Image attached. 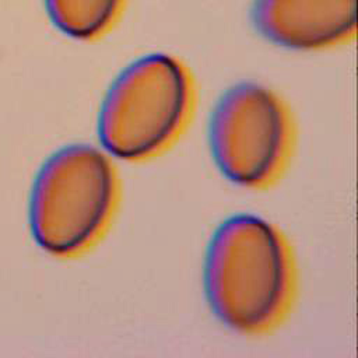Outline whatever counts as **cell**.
<instances>
[{
  "label": "cell",
  "instance_id": "cell-1",
  "mask_svg": "<svg viewBox=\"0 0 358 358\" xmlns=\"http://www.w3.org/2000/svg\"><path fill=\"white\" fill-rule=\"evenodd\" d=\"M203 278L210 309L225 327L243 334L266 331L291 302L294 268L287 242L262 217L231 215L211 235Z\"/></svg>",
  "mask_w": 358,
  "mask_h": 358
},
{
  "label": "cell",
  "instance_id": "cell-2",
  "mask_svg": "<svg viewBox=\"0 0 358 358\" xmlns=\"http://www.w3.org/2000/svg\"><path fill=\"white\" fill-rule=\"evenodd\" d=\"M192 102V78L180 60L166 53L141 56L120 71L103 96L99 141L124 161L151 158L180 134Z\"/></svg>",
  "mask_w": 358,
  "mask_h": 358
},
{
  "label": "cell",
  "instance_id": "cell-3",
  "mask_svg": "<svg viewBox=\"0 0 358 358\" xmlns=\"http://www.w3.org/2000/svg\"><path fill=\"white\" fill-rule=\"evenodd\" d=\"M117 179L109 158L87 144L57 150L41 166L31 192L35 242L59 257L88 249L113 214Z\"/></svg>",
  "mask_w": 358,
  "mask_h": 358
},
{
  "label": "cell",
  "instance_id": "cell-4",
  "mask_svg": "<svg viewBox=\"0 0 358 358\" xmlns=\"http://www.w3.org/2000/svg\"><path fill=\"white\" fill-rule=\"evenodd\" d=\"M208 144L220 172L242 187H264L284 168L291 124L281 99L253 81L229 87L208 120Z\"/></svg>",
  "mask_w": 358,
  "mask_h": 358
},
{
  "label": "cell",
  "instance_id": "cell-5",
  "mask_svg": "<svg viewBox=\"0 0 358 358\" xmlns=\"http://www.w3.org/2000/svg\"><path fill=\"white\" fill-rule=\"evenodd\" d=\"M250 18L256 31L278 46L326 49L355 35L357 0H255Z\"/></svg>",
  "mask_w": 358,
  "mask_h": 358
},
{
  "label": "cell",
  "instance_id": "cell-6",
  "mask_svg": "<svg viewBox=\"0 0 358 358\" xmlns=\"http://www.w3.org/2000/svg\"><path fill=\"white\" fill-rule=\"evenodd\" d=\"M52 22L70 38L91 41L119 18L124 0H45Z\"/></svg>",
  "mask_w": 358,
  "mask_h": 358
}]
</instances>
